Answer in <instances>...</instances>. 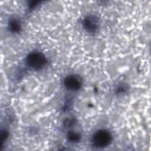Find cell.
Segmentation results:
<instances>
[{"mask_svg": "<svg viewBox=\"0 0 151 151\" xmlns=\"http://www.w3.org/2000/svg\"><path fill=\"white\" fill-rule=\"evenodd\" d=\"M111 140V134L108 130L100 129L94 133L92 137L91 142L95 147L103 148L109 145Z\"/></svg>", "mask_w": 151, "mask_h": 151, "instance_id": "obj_1", "label": "cell"}, {"mask_svg": "<svg viewBox=\"0 0 151 151\" xmlns=\"http://www.w3.org/2000/svg\"><path fill=\"white\" fill-rule=\"evenodd\" d=\"M46 57L40 52H32L26 57V64L29 68L38 70L41 69L46 64Z\"/></svg>", "mask_w": 151, "mask_h": 151, "instance_id": "obj_2", "label": "cell"}, {"mask_svg": "<svg viewBox=\"0 0 151 151\" xmlns=\"http://www.w3.org/2000/svg\"><path fill=\"white\" fill-rule=\"evenodd\" d=\"M64 84L66 88L70 90H78L83 85V80L77 75H70L64 80Z\"/></svg>", "mask_w": 151, "mask_h": 151, "instance_id": "obj_3", "label": "cell"}, {"mask_svg": "<svg viewBox=\"0 0 151 151\" xmlns=\"http://www.w3.org/2000/svg\"><path fill=\"white\" fill-rule=\"evenodd\" d=\"M99 19L95 15H88L83 21V28L88 32L94 33L99 28Z\"/></svg>", "mask_w": 151, "mask_h": 151, "instance_id": "obj_4", "label": "cell"}, {"mask_svg": "<svg viewBox=\"0 0 151 151\" xmlns=\"http://www.w3.org/2000/svg\"><path fill=\"white\" fill-rule=\"evenodd\" d=\"M8 25L9 29L12 32H18L21 29V22L18 18L11 19Z\"/></svg>", "mask_w": 151, "mask_h": 151, "instance_id": "obj_5", "label": "cell"}, {"mask_svg": "<svg viewBox=\"0 0 151 151\" xmlns=\"http://www.w3.org/2000/svg\"><path fill=\"white\" fill-rule=\"evenodd\" d=\"M67 139L71 143L78 142L81 139V134L75 132H70L67 134Z\"/></svg>", "mask_w": 151, "mask_h": 151, "instance_id": "obj_6", "label": "cell"}]
</instances>
